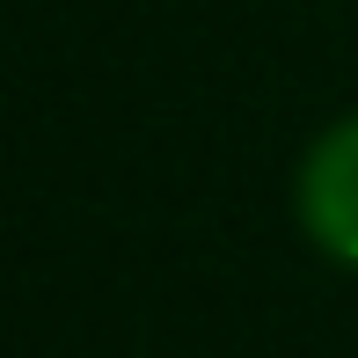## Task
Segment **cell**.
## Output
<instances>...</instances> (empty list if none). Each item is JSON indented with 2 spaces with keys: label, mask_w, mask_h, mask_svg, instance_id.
Here are the masks:
<instances>
[{
  "label": "cell",
  "mask_w": 358,
  "mask_h": 358,
  "mask_svg": "<svg viewBox=\"0 0 358 358\" xmlns=\"http://www.w3.org/2000/svg\"><path fill=\"white\" fill-rule=\"evenodd\" d=\"M292 227L307 249L358 278V110L329 117L292 169Z\"/></svg>",
  "instance_id": "cell-1"
}]
</instances>
